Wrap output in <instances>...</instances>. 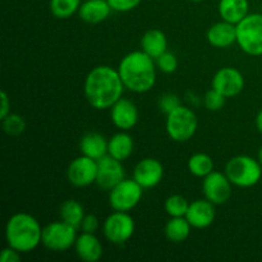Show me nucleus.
<instances>
[{
    "label": "nucleus",
    "mask_w": 262,
    "mask_h": 262,
    "mask_svg": "<svg viewBox=\"0 0 262 262\" xmlns=\"http://www.w3.org/2000/svg\"><path fill=\"white\" fill-rule=\"evenodd\" d=\"M124 83L118 69L109 66H97L87 74L83 84V92L87 101L97 110L110 109L124 91Z\"/></svg>",
    "instance_id": "f257e3e1"
},
{
    "label": "nucleus",
    "mask_w": 262,
    "mask_h": 262,
    "mask_svg": "<svg viewBox=\"0 0 262 262\" xmlns=\"http://www.w3.org/2000/svg\"><path fill=\"white\" fill-rule=\"evenodd\" d=\"M118 72L125 89L145 94L156 83V63L145 51H132L120 60Z\"/></svg>",
    "instance_id": "f03ea898"
},
{
    "label": "nucleus",
    "mask_w": 262,
    "mask_h": 262,
    "mask_svg": "<svg viewBox=\"0 0 262 262\" xmlns=\"http://www.w3.org/2000/svg\"><path fill=\"white\" fill-rule=\"evenodd\" d=\"M42 229L40 223L27 212H17L5 225V239L8 246L20 253L32 252L42 243Z\"/></svg>",
    "instance_id": "7ed1b4c3"
},
{
    "label": "nucleus",
    "mask_w": 262,
    "mask_h": 262,
    "mask_svg": "<svg viewBox=\"0 0 262 262\" xmlns=\"http://www.w3.org/2000/svg\"><path fill=\"white\" fill-rule=\"evenodd\" d=\"M225 174L233 186L250 188L256 186L262 177V164L247 155H238L225 165Z\"/></svg>",
    "instance_id": "20e7f679"
},
{
    "label": "nucleus",
    "mask_w": 262,
    "mask_h": 262,
    "mask_svg": "<svg viewBox=\"0 0 262 262\" xmlns=\"http://www.w3.org/2000/svg\"><path fill=\"white\" fill-rule=\"evenodd\" d=\"M237 43L251 56L262 55V14L253 13L237 25Z\"/></svg>",
    "instance_id": "39448f33"
},
{
    "label": "nucleus",
    "mask_w": 262,
    "mask_h": 262,
    "mask_svg": "<svg viewBox=\"0 0 262 262\" xmlns=\"http://www.w3.org/2000/svg\"><path fill=\"white\" fill-rule=\"evenodd\" d=\"M199 125L197 115L189 107L178 106L166 115V133L176 142H187L194 136Z\"/></svg>",
    "instance_id": "423d86ee"
},
{
    "label": "nucleus",
    "mask_w": 262,
    "mask_h": 262,
    "mask_svg": "<svg viewBox=\"0 0 262 262\" xmlns=\"http://www.w3.org/2000/svg\"><path fill=\"white\" fill-rule=\"evenodd\" d=\"M77 239V228L66 222L50 223L42 229V245L54 252H64L72 248Z\"/></svg>",
    "instance_id": "0eeeda50"
},
{
    "label": "nucleus",
    "mask_w": 262,
    "mask_h": 262,
    "mask_svg": "<svg viewBox=\"0 0 262 262\" xmlns=\"http://www.w3.org/2000/svg\"><path fill=\"white\" fill-rule=\"evenodd\" d=\"M109 192V204L114 211L129 212L143 196V188L135 179H123Z\"/></svg>",
    "instance_id": "6e6552de"
},
{
    "label": "nucleus",
    "mask_w": 262,
    "mask_h": 262,
    "mask_svg": "<svg viewBox=\"0 0 262 262\" xmlns=\"http://www.w3.org/2000/svg\"><path fill=\"white\" fill-rule=\"evenodd\" d=\"M135 220L128 212L114 211L104 222V235L114 245H124L133 237Z\"/></svg>",
    "instance_id": "1a4fd4ad"
},
{
    "label": "nucleus",
    "mask_w": 262,
    "mask_h": 262,
    "mask_svg": "<svg viewBox=\"0 0 262 262\" xmlns=\"http://www.w3.org/2000/svg\"><path fill=\"white\" fill-rule=\"evenodd\" d=\"M67 178L69 183L78 188L91 186L96 183L97 178V160L81 155L74 159L67 169Z\"/></svg>",
    "instance_id": "9d476101"
},
{
    "label": "nucleus",
    "mask_w": 262,
    "mask_h": 262,
    "mask_svg": "<svg viewBox=\"0 0 262 262\" xmlns=\"http://www.w3.org/2000/svg\"><path fill=\"white\" fill-rule=\"evenodd\" d=\"M211 89L219 91L227 99L238 96L245 89V77L238 69L233 67H224L212 77Z\"/></svg>",
    "instance_id": "9b49d317"
},
{
    "label": "nucleus",
    "mask_w": 262,
    "mask_h": 262,
    "mask_svg": "<svg viewBox=\"0 0 262 262\" xmlns=\"http://www.w3.org/2000/svg\"><path fill=\"white\" fill-rule=\"evenodd\" d=\"M232 182L225 173L212 171L205 177L202 182V192L205 199L214 205H223L232 196Z\"/></svg>",
    "instance_id": "f8f14e48"
},
{
    "label": "nucleus",
    "mask_w": 262,
    "mask_h": 262,
    "mask_svg": "<svg viewBox=\"0 0 262 262\" xmlns=\"http://www.w3.org/2000/svg\"><path fill=\"white\" fill-rule=\"evenodd\" d=\"M123 161L117 160L113 156L105 155L97 160V178L96 184L101 189L112 191L117 184L125 179Z\"/></svg>",
    "instance_id": "ddd939ff"
},
{
    "label": "nucleus",
    "mask_w": 262,
    "mask_h": 262,
    "mask_svg": "<svg viewBox=\"0 0 262 262\" xmlns=\"http://www.w3.org/2000/svg\"><path fill=\"white\" fill-rule=\"evenodd\" d=\"M164 178V166L159 160L154 158L142 159L137 163L133 170V179L142 187L143 189L154 188Z\"/></svg>",
    "instance_id": "4468645a"
},
{
    "label": "nucleus",
    "mask_w": 262,
    "mask_h": 262,
    "mask_svg": "<svg viewBox=\"0 0 262 262\" xmlns=\"http://www.w3.org/2000/svg\"><path fill=\"white\" fill-rule=\"evenodd\" d=\"M110 117L113 124L122 130H129L138 123L140 113L137 105L128 99H119L112 107Z\"/></svg>",
    "instance_id": "2eb2a0df"
},
{
    "label": "nucleus",
    "mask_w": 262,
    "mask_h": 262,
    "mask_svg": "<svg viewBox=\"0 0 262 262\" xmlns=\"http://www.w3.org/2000/svg\"><path fill=\"white\" fill-rule=\"evenodd\" d=\"M215 216H216L215 205L206 199L191 202L188 211L186 214L189 224L192 225V228H196V229L209 228L214 223Z\"/></svg>",
    "instance_id": "dca6fc26"
},
{
    "label": "nucleus",
    "mask_w": 262,
    "mask_h": 262,
    "mask_svg": "<svg viewBox=\"0 0 262 262\" xmlns=\"http://www.w3.org/2000/svg\"><path fill=\"white\" fill-rule=\"evenodd\" d=\"M207 41L214 48H230L237 42V25H233L227 20L215 23L207 31Z\"/></svg>",
    "instance_id": "f3484780"
},
{
    "label": "nucleus",
    "mask_w": 262,
    "mask_h": 262,
    "mask_svg": "<svg viewBox=\"0 0 262 262\" xmlns=\"http://www.w3.org/2000/svg\"><path fill=\"white\" fill-rule=\"evenodd\" d=\"M77 256L84 262H97L102 257V245L99 238L92 233L78 235L74 243Z\"/></svg>",
    "instance_id": "a211bd4d"
},
{
    "label": "nucleus",
    "mask_w": 262,
    "mask_h": 262,
    "mask_svg": "<svg viewBox=\"0 0 262 262\" xmlns=\"http://www.w3.org/2000/svg\"><path fill=\"white\" fill-rule=\"evenodd\" d=\"M112 7L107 0H84L78 10V15L83 22L97 25L109 18Z\"/></svg>",
    "instance_id": "6ab92c4d"
},
{
    "label": "nucleus",
    "mask_w": 262,
    "mask_h": 262,
    "mask_svg": "<svg viewBox=\"0 0 262 262\" xmlns=\"http://www.w3.org/2000/svg\"><path fill=\"white\" fill-rule=\"evenodd\" d=\"M107 143L106 138L97 132H89L82 136L79 141V150L84 156L94 159V160H100L107 155Z\"/></svg>",
    "instance_id": "aec40b11"
},
{
    "label": "nucleus",
    "mask_w": 262,
    "mask_h": 262,
    "mask_svg": "<svg viewBox=\"0 0 262 262\" xmlns=\"http://www.w3.org/2000/svg\"><path fill=\"white\" fill-rule=\"evenodd\" d=\"M250 3L248 0H220L219 14L223 20L238 25L245 19L250 13Z\"/></svg>",
    "instance_id": "412c9836"
},
{
    "label": "nucleus",
    "mask_w": 262,
    "mask_h": 262,
    "mask_svg": "<svg viewBox=\"0 0 262 262\" xmlns=\"http://www.w3.org/2000/svg\"><path fill=\"white\" fill-rule=\"evenodd\" d=\"M141 48H142V51H145L151 58L158 59L168 49V40H166L165 33L159 28L146 31L141 40Z\"/></svg>",
    "instance_id": "4be33fe9"
},
{
    "label": "nucleus",
    "mask_w": 262,
    "mask_h": 262,
    "mask_svg": "<svg viewBox=\"0 0 262 262\" xmlns=\"http://www.w3.org/2000/svg\"><path fill=\"white\" fill-rule=\"evenodd\" d=\"M133 147V138L124 130L119 133H115L107 143V155L113 156L119 161H124L132 155Z\"/></svg>",
    "instance_id": "5701e85b"
},
{
    "label": "nucleus",
    "mask_w": 262,
    "mask_h": 262,
    "mask_svg": "<svg viewBox=\"0 0 262 262\" xmlns=\"http://www.w3.org/2000/svg\"><path fill=\"white\" fill-rule=\"evenodd\" d=\"M191 228L192 225L187 220L186 216L182 217H171L165 225V237L168 238L170 242L174 243H181L184 242L187 238L191 234Z\"/></svg>",
    "instance_id": "b1692460"
},
{
    "label": "nucleus",
    "mask_w": 262,
    "mask_h": 262,
    "mask_svg": "<svg viewBox=\"0 0 262 262\" xmlns=\"http://www.w3.org/2000/svg\"><path fill=\"white\" fill-rule=\"evenodd\" d=\"M60 217L63 222L68 223L72 227L79 229L82 224V220L84 217V209L78 201L76 200H67L60 206Z\"/></svg>",
    "instance_id": "393cba45"
},
{
    "label": "nucleus",
    "mask_w": 262,
    "mask_h": 262,
    "mask_svg": "<svg viewBox=\"0 0 262 262\" xmlns=\"http://www.w3.org/2000/svg\"><path fill=\"white\" fill-rule=\"evenodd\" d=\"M188 170L197 178H205L214 171V160L207 154L197 152L189 158Z\"/></svg>",
    "instance_id": "a878e982"
},
{
    "label": "nucleus",
    "mask_w": 262,
    "mask_h": 262,
    "mask_svg": "<svg viewBox=\"0 0 262 262\" xmlns=\"http://www.w3.org/2000/svg\"><path fill=\"white\" fill-rule=\"evenodd\" d=\"M81 0H50V12L58 19H68L81 7Z\"/></svg>",
    "instance_id": "bb28decb"
},
{
    "label": "nucleus",
    "mask_w": 262,
    "mask_h": 262,
    "mask_svg": "<svg viewBox=\"0 0 262 262\" xmlns=\"http://www.w3.org/2000/svg\"><path fill=\"white\" fill-rule=\"evenodd\" d=\"M164 207L170 217H182L186 216L189 202L187 201L186 197L181 196V194H171L166 199Z\"/></svg>",
    "instance_id": "cd10ccee"
},
{
    "label": "nucleus",
    "mask_w": 262,
    "mask_h": 262,
    "mask_svg": "<svg viewBox=\"0 0 262 262\" xmlns=\"http://www.w3.org/2000/svg\"><path fill=\"white\" fill-rule=\"evenodd\" d=\"M2 127L8 136H19L26 130V120L20 115L10 113L2 120Z\"/></svg>",
    "instance_id": "c85d7f7f"
},
{
    "label": "nucleus",
    "mask_w": 262,
    "mask_h": 262,
    "mask_svg": "<svg viewBox=\"0 0 262 262\" xmlns=\"http://www.w3.org/2000/svg\"><path fill=\"white\" fill-rule=\"evenodd\" d=\"M225 101H227V97L214 89L209 90L204 99L205 106L210 112H219V110H222L224 107Z\"/></svg>",
    "instance_id": "c756f323"
},
{
    "label": "nucleus",
    "mask_w": 262,
    "mask_h": 262,
    "mask_svg": "<svg viewBox=\"0 0 262 262\" xmlns=\"http://www.w3.org/2000/svg\"><path fill=\"white\" fill-rule=\"evenodd\" d=\"M155 61L156 67L166 74L174 73L177 68H178V59H177V56L173 53H169L168 50L164 54H161L158 59H155Z\"/></svg>",
    "instance_id": "7c9ffc66"
},
{
    "label": "nucleus",
    "mask_w": 262,
    "mask_h": 262,
    "mask_svg": "<svg viewBox=\"0 0 262 262\" xmlns=\"http://www.w3.org/2000/svg\"><path fill=\"white\" fill-rule=\"evenodd\" d=\"M181 100L174 94H165L159 100V107L166 115L173 112L174 109H177L178 106H181Z\"/></svg>",
    "instance_id": "2f4dec72"
},
{
    "label": "nucleus",
    "mask_w": 262,
    "mask_h": 262,
    "mask_svg": "<svg viewBox=\"0 0 262 262\" xmlns=\"http://www.w3.org/2000/svg\"><path fill=\"white\" fill-rule=\"evenodd\" d=\"M142 0H107L114 12L125 13L136 9Z\"/></svg>",
    "instance_id": "473e14b6"
},
{
    "label": "nucleus",
    "mask_w": 262,
    "mask_h": 262,
    "mask_svg": "<svg viewBox=\"0 0 262 262\" xmlns=\"http://www.w3.org/2000/svg\"><path fill=\"white\" fill-rule=\"evenodd\" d=\"M79 229H82L83 233H92V234H95L97 229H99V219L92 214L84 215Z\"/></svg>",
    "instance_id": "72a5a7b5"
},
{
    "label": "nucleus",
    "mask_w": 262,
    "mask_h": 262,
    "mask_svg": "<svg viewBox=\"0 0 262 262\" xmlns=\"http://www.w3.org/2000/svg\"><path fill=\"white\" fill-rule=\"evenodd\" d=\"M0 261L2 262H18L20 261V252H18L17 250H14L13 247L8 246L7 248L2 251V255H0Z\"/></svg>",
    "instance_id": "f704fd0d"
},
{
    "label": "nucleus",
    "mask_w": 262,
    "mask_h": 262,
    "mask_svg": "<svg viewBox=\"0 0 262 262\" xmlns=\"http://www.w3.org/2000/svg\"><path fill=\"white\" fill-rule=\"evenodd\" d=\"M0 99H2V109H0V120L4 119L5 117L10 114V99L7 92L3 90L0 92Z\"/></svg>",
    "instance_id": "c9c22d12"
},
{
    "label": "nucleus",
    "mask_w": 262,
    "mask_h": 262,
    "mask_svg": "<svg viewBox=\"0 0 262 262\" xmlns=\"http://www.w3.org/2000/svg\"><path fill=\"white\" fill-rule=\"evenodd\" d=\"M256 127H257L258 132L262 133V109L257 113V117H256Z\"/></svg>",
    "instance_id": "e433bc0d"
},
{
    "label": "nucleus",
    "mask_w": 262,
    "mask_h": 262,
    "mask_svg": "<svg viewBox=\"0 0 262 262\" xmlns=\"http://www.w3.org/2000/svg\"><path fill=\"white\" fill-rule=\"evenodd\" d=\"M257 160L260 161L262 164V146L260 147V150H258V154H257Z\"/></svg>",
    "instance_id": "4c0bfd02"
},
{
    "label": "nucleus",
    "mask_w": 262,
    "mask_h": 262,
    "mask_svg": "<svg viewBox=\"0 0 262 262\" xmlns=\"http://www.w3.org/2000/svg\"><path fill=\"white\" fill-rule=\"evenodd\" d=\"M189 2H193V3H200V2H204V0H189Z\"/></svg>",
    "instance_id": "58836bf2"
}]
</instances>
